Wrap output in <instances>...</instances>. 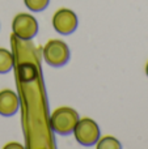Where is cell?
<instances>
[{
    "mask_svg": "<svg viewBox=\"0 0 148 149\" xmlns=\"http://www.w3.org/2000/svg\"><path fill=\"white\" fill-rule=\"evenodd\" d=\"M144 71H146V74H147V77H148V62L146 63V68H144Z\"/></svg>",
    "mask_w": 148,
    "mask_h": 149,
    "instance_id": "11",
    "label": "cell"
},
{
    "mask_svg": "<svg viewBox=\"0 0 148 149\" xmlns=\"http://www.w3.org/2000/svg\"><path fill=\"white\" fill-rule=\"evenodd\" d=\"M12 31L17 38L30 41L38 33V21L29 13H17L12 21Z\"/></svg>",
    "mask_w": 148,
    "mask_h": 149,
    "instance_id": "4",
    "label": "cell"
},
{
    "mask_svg": "<svg viewBox=\"0 0 148 149\" xmlns=\"http://www.w3.org/2000/svg\"><path fill=\"white\" fill-rule=\"evenodd\" d=\"M43 58L51 67H62L70 59L68 45L60 39H50L43 46Z\"/></svg>",
    "mask_w": 148,
    "mask_h": 149,
    "instance_id": "3",
    "label": "cell"
},
{
    "mask_svg": "<svg viewBox=\"0 0 148 149\" xmlns=\"http://www.w3.org/2000/svg\"><path fill=\"white\" fill-rule=\"evenodd\" d=\"M52 28L59 34L67 36L76 30L77 28V16L70 8H59L52 15Z\"/></svg>",
    "mask_w": 148,
    "mask_h": 149,
    "instance_id": "5",
    "label": "cell"
},
{
    "mask_svg": "<svg viewBox=\"0 0 148 149\" xmlns=\"http://www.w3.org/2000/svg\"><path fill=\"white\" fill-rule=\"evenodd\" d=\"M97 149H119L122 148L119 140L115 139L113 136H104L101 139H98L96 144Z\"/></svg>",
    "mask_w": 148,
    "mask_h": 149,
    "instance_id": "8",
    "label": "cell"
},
{
    "mask_svg": "<svg viewBox=\"0 0 148 149\" xmlns=\"http://www.w3.org/2000/svg\"><path fill=\"white\" fill-rule=\"evenodd\" d=\"M13 67V56L9 50L0 47V73H7Z\"/></svg>",
    "mask_w": 148,
    "mask_h": 149,
    "instance_id": "7",
    "label": "cell"
},
{
    "mask_svg": "<svg viewBox=\"0 0 148 149\" xmlns=\"http://www.w3.org/2000/svg\"><path fill=\"white\" fill-rule=\"evenodd\" d=\"M4 148H5V149H10V148H18V149H22L24 147H22L21 144H17L16 141H13V143H9V144H7Z\"/></svg>",
    "mask_w": 148,
    "mask_h": 149,
    "instance_id": "10",
    "label": "cell"
},
{
    "mask_svg": "<svg viewBox=\"0 0 148 149\" xmlns=\"http://www.w3.org/2000/svg\"><path fill=\"white\" fill-rule=\"evenodd\" d=\"M20 100L15 90L3 89L0 90V115L12 116L17 113Z\"/></svg>",
    "mask_w": 148,
    "mask_h": 149,
    "instance_id": "6",
    "label": "cell"
},
{
    "mask_svg": "<svg viewBox=\"0 0 148 149\" xmlns=\"http://www.w3.org/2000/svg\"><path fill=\"white\" fill-rule=\"evenodd\" d=\"M50 0H24V4L31 12H41L47 8Z\"/></svg>",
    "mask_w": 148,
    "mask_h": 149,
    "instance_id": "9",
    "label": "cell"
},
{
    "mask_svg": "<svg viewBox=\"0 0 148 149\" xmlns=\"http://www.w3.org/2000/svg\"><path fill=\"white\" fill-rule=\"evenodd\" d=\"M76 141L83 147H92L100 139V127L92 118H80L73 128Z\"/></svg>",
    "mask_w": 148,
    "mask_h": 149,
    "instance_id": "2",
    "label": "cell"
},
{
    "mask_svg": "<svg viewBox=\"0 0 148 149\" xmlns=\"http://www.w3.org/2000/svg\"><path fill=\"white\" fill-rule=\"evenodd\" d=\"M80 119L79 113L72 107L62 106L55 109L50 115V126L54 132L59 135H70L72 134L77 120Z\"/></svg>",
    "mask_w": 148,
    "mask_h": 149,
    "instance_id": "1",
    "label": "cell"
}]
</instances>
